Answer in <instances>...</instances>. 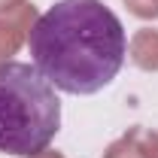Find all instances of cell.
Instances as JSON below:
<instances>
[{
  "instance_id": "cell-2",
  "label": "cell",
  "mask_w": 158,
  "mask_h": 158,
  "mask_svg": "<svg viewBox=\"0 0 158 158\" xmlns=\"http://www.w3.org/2000/svg\"><path fill=\"white\" fill-rule=\"evenodd\" d=\"M61 131V100L55 85L34 64H0V152L34 158Z\"/></svg>"
},
{
  "instance_id": "cell-1",
  "label": "cell",
  "mask_w": 158,
  "mask_h": 158,
  "mask_svg": "<svg viewBox=\"0 0 158 158\" xmlns=\"http://www.w3.org/2000/svg\"><path fill=\"white\" fill-rule=\"evenodd\" d=\"M31 64L58 91L88 98L118 76L128 37L103 0H55L27 34Z\"/></svg>"
}]
</instances>
